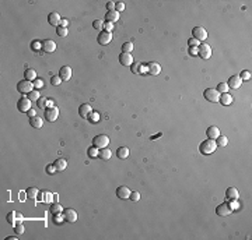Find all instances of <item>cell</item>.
I'll return each instance as SVG.
<instances>
[{"label":"cell","instance_id":"obj_1","mask_svg":"<svg viewBox=\"0 0 252 240\" xmlns=\"http://www.w3.org/2000/svg\"><path fill=\"white\" fill-rule=\"evenodd\" d=\"M217 149V144H216V140H205L203 142H200L199 145V151L200 154L203 155H210Z\"/></svg>","mask_w":252,"mask_h":240},{"label":"cell","instance_id":"obj_2","mask_svg":"<svg viewBox=\"0 0 252 240\" xmlns=\"http://www.w3.org/2000/svg\"><path fill=\"white\" fill-rule=\"evenodd\" d=\"M233 211H234V204L231 201H226V202L216 207V214L218 217H228L230 214H233Z\"/></svg>","mask_w":252,"mask_h":240},{"label":"cell","instance_id":"obj_3","mask_svg":"<svg viewBox=\"0 0 252 240\" xmlns=\"http://www.w3.org/2000/svg\"><path fill=\"white\" fill-rule=\"evenodd\" d=\"M32 89H34L32 81H28V80L24 78V80L18 81V84H17V91L21 92V94H24V95H28Z\"/></svg>","mask_w":252,"mask_h":240},{"label":"cell","instance_id":"obj_4","mask_svg":"<svg viewBox=\"0 0 252 240\" xmlns=\"http://www.w3.org/2000/svg\"><path fill=\"white\" fill-rule=\"evenodd\" d=\"M108 144H109V137L105 136V134H98V136H95L92 138V145L97 147L98 149L108 147Z\"/></svg>","mask_w":252,"mask_h":240},{"label":"cell","instance_id":"obj_5","mask_svg":"<svg viewBox=\"0 0 252 240\" xmlns=\"http://www.w3.org/2000/svg\"><path fill=\"white\" fill-rule=\"evenodd\" d=\"M203 97H205V99H207L209 102H218L220 99V92L217 91L216 88H207L205 89V92H203Z\"/></svg>","mask_w":252,"mask_h":240},{"label":"cell","instance_id":"obj_6","mask_svg":"<svg viewBox=\"0 0 252 240\" xmlns=\"http://www.w3.org/2000/svg\"><path fill=\"white\" fill-rule=\"evenodd\" d=\"M197 55H199L203 60L210 59V56H212V48H210L207 43L203 42V43H200L199 46H197Z\"/></svg>","mask_w":252,"mask_h":240},{"label":"cell","instance_id":"obj_7","mask_svg":"<svg viewBox=\"0 0 252 240\" xmlns=\"http://www.w3.org/2000/svg\"><path fill=\"white\" fill-rule=\"evenodd\" d=\"M192 35H193L192 38L197 39L199 42H203L207 38V31H206L205 28H202V27H195V28L192 29Z\"/></svg>","mask_w":252,"mask_h":240},{"label":"cell","instance_id":"obj_8","mask_svg":"<svg viewBox=\"0 0 252 240\" xmlns=\"http://www.w3.org/2000/svg\"><path fill=\"white\" fill-rule=\"evenodd\" d=\"M44 116H45V119H46L48 122H55V120L59 118V109L56 106L46 108V109H45Z\"/></svg>","mask_w":252,"mask_h":240},{"label":"cell","instance_id":"obj_9","mask_svg":"<svg viewBox=\"0 0 252 240\" xmlns=\"http://www.w3.org/2000/svg\"><path fill=\"white\" fill-rule=\"evenodd\" d=\"M17 109H18L21 113H27L29 109H31V101H29L27 97L20 98L18 102H17Z\"/></svg>","mask_w":252,"mask_h":240},{"label":"cell","instance_id":"obj_10","mask_svg":"<svg viewBox=\"0 0 252 240\" xmlns=\"http://www.w3.org/2000/svg\"><path fill=\"white\" fill-rule=\"evenodd\" d=\"M97 42L100 45H102V46L111 43V42H112V34H111V32H107V31H101L97 37Z\"/></svg>","mask_w":252,"mask_h":240},{"label":"cell","instance_id":"obj_11","mask_svg":"<svg viewBox=\"0 0 252 240\" xmlns=\"http://www.w3.org/2000/svg\"><path fill=\"white\" fill-rule=\"evenodd\" d=\"M146 68H147V73H149L150 76H158V74L161 73V66L158 64V63H155V62L147 63Z\"/></svg>","mask_w":252,"mask_h":240},{"label":"cell","instance_id":"obj_12","mask_svg":"<svg viewBox=\"0 0 252 240\" xmlns=\"http://www.w3.org/2000/svg\"><path fill=\"white\" fill-rule=\"evenodd\" d=\"M63 217H65L66 222H71L73 223V222L77 221V212L73 208H66L63 209Z\"/></svg>","mask_w":252,"mask_h":240},{"label":"cell","instance_id":"obj_13","mask_svg":"<svg viewBox=\"0 0 252 240\" xmlns=\"http://www.w3.org/2000/svg\"><path fill=\"white\" fill-rule=\"evenodd\" d=\"M238 198H239V193H238V190H237L235 187H228L226 190V200L227 201L234 202V201H237Z\"/></svg>","mask_w":252,"mask_h":240},{"label":"cell","instance_id":"obj_14","mask_svg":"<svg viewBox=\"0 0 252 240\" xmlns=\"http://www.w3.org/2000/svg\"><path fill=\"white\" fill-rule=\"evenodd\" d=\"M129 196H130V190H129V187H126V186H119L118 188H116V197L121 200H128Z\"/></svg>","mask_w":252,"mask_h":240},{"label":"cell","instance_id":"obj_15","mask_svg":"<svg viewBox=\"0 0 252 240\" xmlns=\"http://www.w3.org/2000/svg\"><path fill=\"white\" fill-rule=\"evenodd\" d=\"M60 21H62V17L59 16V13H49L48 14V22L53 27H59L60 25Z\"/></svg>","mask_w":252,"mask_h":240},{"label":"cell","instance_id":"obj_16","mask_svg":"<svg viewBox=\"0 0 252 240\" xmlns=\"http://www.w3.org/2000/svg\"><path fill=\"white\" fill-rule=\"evenodd\" d=\"M42 50L46 53H53L56 50V43L52 39H46L42 42Z\"/></svg>","mask_w":252,"mask_h":240},{"label":"cell","instance_id":"obj_17","mask_svg":"<svg viewBox=\"0 0 252 240\" xmlns=\"http://www.w3.org/2000/svg\"><path fill=\"white\" fill-rule=\"evenodd\" d=\"M119 63H121L122 66H132L133 64V56H132L130 53L122 52L121 55H119Z\"/></svg>","mask_w":252,"mask_h":240},{"label":"cell","instance_id":"obj_18","mask_svg":"<svg viewBox=\"0 0 252 240\" xmlns=\"http://www.w3.org/2000/svg\"><path fill=\"white\" fill-rule=\"evenodd\" d=\"M242 84V80L239 78V76H231L228 78V82H227V85H228V88H233V89H238L239 87H241Z\"/></svg>","mask_w":252,"mask_h":240},{"label":"cell","instance_id":"obj_19","mask_svg":"<svg viewBox=\"0 0 252 240\" xmlns=\"http://www.w3.org/2000/svg\"><path fill=\"white\" fill-rule=\"evenodd\" d=\"M59 77L62 78V81H69L71 78V68L69 66H63L59 70Z\"/></svg>","mask_w":252,"mask_h":240},{"label":"cell","instance_id":"obj_20","mask_svg":"<svg viewBox=\"0 0 252 240\" xmlns=\"http://www.w3.org/2000/svg\"><path fill=\"white\" fill-rule=\"evenodd\" d=\"M91 112H92L91 105H88V103L80 105V108H79V115L81 116L83 119H87V118H88V115H90Z\"/></svg>","mask_w":252,"mask_h":240},{"label":"cell","instance_id":"obj_21","mask_svg":"<svg viewBox=\"0 0 252 240\" xmlns=\"http://www.w3.org/2000/svg\"><path fill=\"white\" fill-rule=\"evenodd\" d=\"M206 136H207L209 140H216L220 136V130H218L217 126H210L207 130H206Z\"/></svg>","mask_w":252,"mask_h":240},{"label":"cell","instance_id":"obj_22","mask_svg":"<svg viewBox=\"0 0 252 240\" xmlns=\"http://www.w3.org/2000/svg\"><path fill=\"white\" fill-rule=\"evenodd\" d=\"M119 20V13L116 10H112V11H107V14H105V21H108V22H116V21Z\"/></svg>","mask_w":252,"mask_h":240},{"label":"cell","instance_id":"obj_23","mask_svg":"<svg viewBox=\"0 0 252 240\" xmlns=\"http://www.w3.org/2000/svg\"><path fill=\"white\" fill-rule=\"evenodd\" d=\"M223 106H228V105L233 103V97L228 94V92H224V94H220V99H218Z\"/></svg>","mask_w":252,"mask_h":240},{"label":"cell","instance_id":"obj_24","mask_svg":"<svg viewBox=\"0 0 252 240\" xmlns=\"http://www.w3.org/2000/svg\"><path fill=\"white\" fill-rule=\"evenodd\" d=\"M53 165H55V168H56L58 172H62V170H65L66 168H67V161L63 159V158H59V159H56L55 162H53Z\"/></svg>","mask_w":252,"mask_h":240},{"label":"cell","instance_id":"obj_25","mask_svg":"<svg viewBox=\"0 0 252 240\" xmlns=\"http://www.w3.org/2000/svg\"><path fill=\"white\" fill-rule=\"evenodd\" d=\"M111 157H112V152H111V149H108L107 147H105V148H101L100 152H98V158H101L102 161L111 159Z\"/></svg>","mask_w":252,"mask_h":240},{"label":"cell","instance_id":"obj_26","mask_svg":"<svg viewBox=\"0 0 252 240\" xmlns=\"http://www.w3.org/2000/svg\"><path fill=\"white\" fill-rule=\"evenodd\" d=\"M116 157H118L119 159H126V158L129 157V148L128 147H119V148L116 149Z\"/></svg>","mask_w":252,"mask_h":240},{"label":"cell","instance_id":"obj_27","mask_svg":"<svg viewBox=\"0 0 252 240\" xmlns=\"http://www.w3.org/2000/svg\"><path fill=\"white\" fill-rule=\"evenodd\" d=\"M29 124H31V127H34V128H41L42 126H44V120L41 118H38V116H34V118L29 119Z\"/></svg>","mask_w":252,"mask_h":240},{"label":"cell","instance_id":"obj_28","mask_svg":"<svg viewBox=\"0 0 252 240\" xmlns=\"http://www.w3.org/2000/svg\"><path fill=\"white\" fill-rule=\"evenodd\" d=\"M25 194H27V197H28L29 200H37V197H38V194H39V191H38V188L37 187H29V188H27V191H25Z\"/></svg>","mask_w":252,"mask_h":240},{"label":"cell","instance_id":"obj_29","mask_svg":"<svg viewBox=\"0 0 252 240\" xmlns=\"http://www.w3.org/2000/svg\"><path fill=\"white\" fill-rule=\"evenodd\" d=\"M24 76H25V80L34 81L35 78H37V71H35L34 68H25V71H24Z\"/></svg>","mask_w":252,"mask_h":240},{"label":"cell","instance_id":"obj_30","mask_svg":"<svg viewBox=\"0 0 252 240\" xmlns=\"http://www.w3.org/2000/svg\"><path fill=\"white\" fill-rule=\"evenodd\" d=\"M49 211L52 212L53 215H55V214H63V208H62V205L59 202L50 204V209H49Z\"/></svg>","mask_w":252,"mask_h":240},{"label":"cell","instance_id":"obj_31","mask_svg":"<svg viewBox=\"0 0 252 240\" xmlns=\"http://www.w3.org/2000/svg\"><path fill=\"white\" fill-rule=\"evenodd\" d=\"M87 120H88L90 123H94V124H95V123L100 122V113H98V112H94V110H92V112L88 115Z\"/></svg>","mask_w":252,"mask_h":240},{"label":"cell","instance_id":"obj_32","mask_svg":"<svg viewBox=\"0 0 252 240\" xmlns=\"http://www.w3.org/2000/svg\"><path fill=\"white\" fill-rule=\"evenodd\" d=\"M27 98H28V99L31 101V102H32V101L37 102V101L41 98V95H39V92H38V89H32V91L29 92L28 95H27Z\"/></svg>","mask_w":252,"mask_h":240},{"label":"cell","instance_id":"obj_33","mask_svg":"<svg viewBox=\"0 0 252 240\" xmlns=\"http://www.w3.org/2000/svg\"><path fill=\"white\" fill-rule=\"evenodd\" d=\"M216 144H217V147H226L227 144H228V138L220 134V136L216 138Z\"/></svg>","mask_w":252,"mask_h":240},{"label":"cell","instance_id":"obj_34","mask_svg":"<svg viewBox=\"0 0 252 240\" xmlns=\"http://www.w3.org/2000/svg\"><path fill=\"white\" fill-rule=\"evenodd\" d=\"M98 148L94 145H91L88 149H87V155H88V158H97L98 157Z\"/></svg>","mask_w":252,"mask_h":240},{"label":"cell","instance_id":"obj_35","mask_svg":"<svg viewBox=\"0 0 252 240\" xmlns=\"http://www.w3.org/2000/svg\"><path fill=\"white\" fill-rule=\"evenodd\" d=\"M6 219H7V222L11 225V226H14V225H16V219H17V212H14V211L8 212Z\"/></svg>","mask_w":252,"mask_h":240},{"label":"cell","instance_id":"obj_36","mask_svg":"<svg viewBox=\"0 0 252 240\" xmlns=\"http://www.w3.org/2000/svg\"><path fill=\"white\" fill-rule=\"evenodd\" d=\"M130 70H132V73H133V74L143 73V67H142V64H140V63H133V64L130 66Z\"/></svg>","mask_w":252,"mask_h":240},{"label":"cell","instance_id":"obj_37","mask_svg":"<svg viewBox=\"0 0 252 240\" xmlns=\"http://www.w3.org/2000/svg\"><path fill=\"white\" fill-rule=\"evenodd\" d=\"M92 28L101 32L104 29V20H94V22H92Z\"/></svg>","mask_w":252,"mask_h":240},{"label":"cell","instance_id":"obj_38","mask_svg":"<svg viewBox=\"0 0 252 240\" xmlns=\"http://www.w3.org/2000/svg\"><path fill=\"white\" fill-rule=\"evenodd\" d=\"M32 84H34V89H42L45 87V82L42 78H35L32 81Z\"/></svg>","mask_w":252,"mask_h":240},{"label":"cell","instance_id":"obj_39","mask_svg":"<svg viewBox=\"0 0 252 240\" xmlns=\"http://www.w3.org/2000/svg\"><path fill=\"white\" fill-rule=\"evenodd\" d=\"M132 50H133V43H132V42H125V43L122 45V52L123 53H130Z\"/></svg>","mask_w":252,"mask_h":240},{"label":"cell","instance_id":"obj_40","mask_svg":"<svg viewBox=\"0 0 252 240\" xmlns=\"http://www.w3.org/2000/svg\"><path fill=\"white\" fill-rule=\"evenodd\" d=\"M37 105H38V108L39 109H46L48 108V98H39V99L37 101Z\"/></svg>","mask_w":252,"mask_h":240},{"label":"cell","instance_id":"obj_41","mask_svg":"<svg viewBox=\"0 0 252 240\" xmlns=\"http://www.w3.org/2000/svg\"><path fill=\"white\" fill-rule=\"evenodd\" d=\"M216 89H217L220 94H224V92H228V85H227V82H220Z\"/></svg>","mask_w":252,"mask_h":240},{"label":"cell","instance_id":"obj_42","mask_svg":"<svg viewBox=\"0 0 252 240\" xmlns=\"http://www.w3.org/2000/svg\"><path fill=\"white\" fill-rule=\"evenodd\" d=\"M56 34H58L59 37H67L69 31H67V28H65V27H60V25H59L58 28H56Z\"/></svg>","mask_w":252,"mask_h":240},{"label":"cell","instance_id":"obj_43","mask_svg":"<svg viewBox=\"0 0 252 240\" xmlns=\"http://www.w3.org/2000/svg\"><path fill=\"white\" fill-rule=\"evenodd\" d=\"M14 232H16L17 235H23V233L25 232V228H24L23 223H16L14 225Z\"/></svg>","mask_w":252,"mask_h":240},{"label":"cell","instance_id":"obj_44","mask_svg":"<svg viewBox=\"0 0 252 240\" xmlns=\"http://www.w3.org/2000/svg\"><path fill=\"white\" fill-rule=\"evenodd\" d=\"M60 82H62V78L59 77V74H58V76H52V77H50V84H52V85L58 87V85H60Z\"/></svg>","mask_w":252,"mask_h":240},{"label":"cell","instance_id":"obj_45","mask_svg":"<svg viewBox=\"0 0 252 240\" xmlns=\"http://www.w3.org/2000/svg\"><path fill=\"white\" fill-rule=\"evenodd\" d=\"M31 49L34 50V52H38L39 49H42V43L39 41H32L31 42Z\"/></svg>","mask_w":252,"mask_h":240},{"label":"cell","instance_id":"obj_46","mask_svg":"<svg viewBox=\"0 0 252 240\" xmlns=\"http://www.w3.org/2000/svg\"><path fill=\"white\" fill-rule=\"evenodd\" d=\"M53 222H55L56 225L65 222V217H63V214H55V215H53Z\"/></svg>","mask_w":252,"mask_h":240},{"label":"cell","instance_id":"obj_47","mask_svg":"<svg viewBox=\"0 0 252 240\" xmlns=\"http://www.w3.org/2000/svg\"><path fill=\"white\" fill-rule=\"evenodd\" d=\"M129 200H132V201H139L140 200V194H139V191H130V196H129Z\"/></svg>","mask_w":252,"mask_h":240},{"label":"cell","instance_id":"obj_48","mask_svg":"<svg viewBox=\"0 0 252 240\" xmlns=\"http://www.w3.org/2000/svg\"><path fill=\"white\" fill-rule=\"evenodd\" d=\"M115 10L118 11V13L123 11L125 10V3L123 2H115Z\"/></svg>","mask_w":252,"mask_h":240},{"label":"cell","instance_id":"obj_49","mask_svg":"<svg viewBox=\"0 0 252 240\" xmlns=\"http://www.w3.org/2000/svg\"><path fill=\"white\" fill-rule=\"evenodd\" d=\"M239 78H241V80H249L251 78V71L244 70L241 74H239Z\"/></svg>","mask_w":252,"mask_h":240},{"label":"cell","instance_id":"obj_50","mask_svg":"<svg viewBox=\"0 0 252 240\" xmlns=\"http://www.w3.org/2000/svg\"><path fill=\"white\" fill-rule=\"evenodd\" d=\"M112 29H113V24H112V22H108V21H105V22H104V29H102V31L111 32Z\"/></svg>","mask_w":252,"mask_h":240},{"label":"cell","instance_id":"obj_51","mask_svg":"<svg viewBox=\"0 0 252 240\" xmlns=\"http://www.w3.org/2000/svg\"><path fill=\"white\" fill-rule=\"evenodd\" d=\"M45 170H46V173H48V175H53V173H55V172H58V170H56V168H55V165H48V166H46V169H45Z\"/></svg>","mask_w":252,"mask_h":240},{"label":"cell","instance_id":"obj_52","mask_svg":"<svg viewBox=\"0 0 252 240\" xmlns=\"http://www.w3.org/2000/svg\"><path fill=\"white\" fill-rule=\"evenodd\" d=\"M188 43H189V46H193V48H197L200 45V42L197 41V39H195V38H191V39L188 41Z\"/></svg>","mask_w":252,"mask_h":240},{"label":"cell","instance_id":"obj_53","mask_svg":"<svg viewBox=\"0 0 252 240\" xmlns=\"http://www.w3.org/2000/svg\"><path fill=\"white\" fill-rule=\"evenodd\" d=\"M44 197H45V198H44L45 202H52V201H53V196L50 193H44Z\"/></svg>","mask_w":252,"mask_h":240},{"label":"cell","instance_id":"obj_54","mask_svg":"<svg viewBox=\"0 0 252 240\" xmlns=\"http://www.w3.org/2000/svg\"><path fill=\"white\" fill-rule=\"evenodd\" d=\"M107 8H108V11L115 10V2H107Z\"/></svg>","mask_w":252,"mask_h":240},{"label":"cell","instance_id":"obj_55","mask_svg":"<svg viewBox=\"0 0 252 240\" xmlns=\"http://www.w3.org/2000/svg\"><path fill=\"white\" fill-rule=\"evenodd\" d=\"M189 55H191V56H196L197 55V48L189 46Z\"/></svg>","mask_w":252,"mask_h":240},{"label":"cell","instance_id":"obj_56","mask_svg":"<svg viewBox=\"0 0 252 240\" xmlns=\"http://www.w3.org/2000/svg\"><path fill=\"white\" fill-rule=\"evenodd\" d=\"M27 115L29 116V119L34 118V116H37V112H35V109H29L28 112H27Z\"/></svg>","mask_w":252,"mask_h":240},{"label":"cell","instance_id":"obj_57","mask_svg":"<svg viewBox=\"0 0 252 240\" xmlns=\"http://www.w3.org/2000/svg\"><path fill=\"white\" fill-rule=\"evenodd\" d=\"M24 221V217L21 214H17V219H16V223H23Z\"/></svg>","mask_w":252,"mask_h":240},{"label":"cell","instance_id":"obj_58","mask_svg":"<svg viewBox=\"0 0 252 240\" xmlns=\"http://www.w3.org/2000/svg\"><path fill=\"white\" fill-rule=\"evenodd\" d=\"M67 24H69L67 18H62V21H60V27H65V28H67Z\"/></svg>","mask_w":252,"mask_h":240},{"label":"cell","instance_id":"obj_59","mask_svg":"<svg viewBox=\"0 0 252 240\" xmlns=\"http://www.w3.org/2000/svg\"><path fill=\"white\" fill-rule=\"evenodd\" d=\"M52 106H53V101L48 99V108H52Z\"/></svg>","mask_w":252,"mask_h":240},{"label":"cell","instance_id":"obj_60","mask_svg":"<svg viewBox=\"0 0 252 240\" xmlns=\"http://www.w3.org/2000/svg\"><path fill=\"white\" fill-rule=\"evenodd\" d=\"M7 240H17V236H8Z\"/></svg>","mask_w":252,"mask_h":240}]
</instances>
